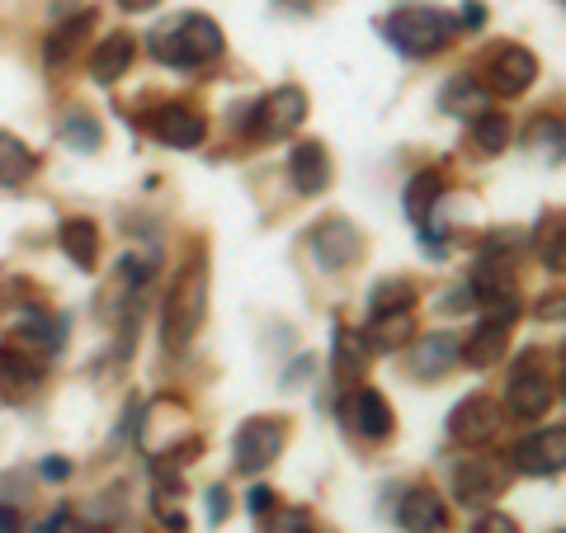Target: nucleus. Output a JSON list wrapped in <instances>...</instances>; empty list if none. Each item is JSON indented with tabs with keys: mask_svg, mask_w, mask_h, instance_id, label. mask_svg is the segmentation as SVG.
Returning <instances> with one entry per match:
<instances>
[{
	"mask_svg": "<svg viewBox=\"0 0 566 533\" xmlns=\"http://www.w3.org/2000/svg\"><path fill=\"white\" fill-rule=\"evenodd\" d=\"M57 345H62L57 331H52L43 316H29L24 331L6 335V341H0V387H6V397H24L29 387H39Z\"/></svg>",
	"mask_w": 566,
	"mask_h": 533,
	"instance_id": "f257e3e1",
	"label": "nucleus"
},
{
	"mask_svg": "<svg viewBox=\"0 0 566 533\" xmlns=\"http://www.w3.org/2000/svg\"><path fill=\"white\" fill-rule=\"evenodd\" d=\"M147 48L161 66H203L222 52V24L208 14H175L147 33Z\"/></svg>",
	"mask_w": 566,
	"mask_h": 533,
	"instance_id": "f03ea898",
	"label": "nucleus"
},
{
	"mask_svg": "<svg viewBox=\"0 0 566 533\" xmlns=\"http://www.w3.org/2000/svg\"><path fill=\"white\" fill-rule=\"evenodd\" d=\"M208 316V264L203 260H189L180 274H175L170 293H166V316H161V341L166 349H189V341L199 335Z\"/></svg>",
	"mask_w": 566,
	"mask_h": 533,
	"instance_id": "7ed1b4c3",
	"label": "nucleus"
},
{
	"mask_svg": "<svg viewBox=\"0 0 566 533\" xmlns=\"http://www.w3.org/2000/svg\"><path fill=\"white\" fill-rule=\"evenodd\" d=\"M453 33H458V20L434 6H401V10H392V20H387V39H392V48L406 52V58H430V52L449 48Z\"/></svg>",
	"mask_w": 566,
	"mask_h": 533,
	"instance_id": "20e7f679",
	"label": "nucleus"
},
{
	"mask_svg": "<svg viewBox=\"0 0 566 533\" xmlns=\"http://www.w3.org/2000/svg\"><path fill=\"white\" fill-rule=\"evenodd\" d=\"M553 378H547L543 368V354L538 349H524L515 368H510V387H505V411H515L520 420H538L547 416V406H553Z\"/></svg>",
	"mask_w": 566,
	"mask_h": 533,
	"instance_id": "39448f33",
	"label": "nucleus"
},
{
	"mask_svg": "<svg viewBox=\"0 0 566 533\" xmlns=\"http://www.w3.org/2000/svg\"><path fill=\"white\" fill-rule=\"evenodd\" d=\"M520 316V302H501V307H486L482 326H476L463 345H458V359H468L472 368H495L510 349V326Z\"/></svg>",
	"mask_w": 566,
	"mask_h": 533,
	"instance_id": "423d86ee",
	"label": "nucleus"
},
{
	"mask_svg": "<svg viewBox=\"0 0 566 533\" xmlns=\"http://www.w3.org/2000/svg\"><path fill=\"white\" fill-rule=\"evenodd\" d=\"M453 491L463 505H491L495 495L510 491V463L491 453H468L463 463L453 468Z\"/></svg>",
	"mask_w": 566,
	"mask_h": 533,
	"instance_id": "0eeeda50",
	"label": "nucleus"
},
{
	"mask_svg": "<svg viewBox=\"0 0 566 533\" xmlns=\"http://www.w3.org/2000/svg\"><path fill=\"white\" fill-rule=\"evenodd\" d=\"M501 425H505V406L472 393L449 411V439L463 443V449H482V443H491L501 435Z\"/></svg>",
	"mask_w": 566,
	"mask_h": 533,
	"instance_id": "6e6552de",
	"label": "nucleus"
},
{
	"mask_svg": "<svg viewBox=\"0 0 566 533\" xmlns=\"http://www.w3.org/2000/svg\"><path fill=\"white\" fill-rule=\"evenodd\" d=\"M283 439H289V425L274 420V416H251L237 430V443H232V453H237V468L241 472H264L274 463V458L283 453Z\"/></svg>",
	"mask_w": 566,
	"mask_h": 533,
	"instance_id": "1a4fd4ad",
	"label": "nucleus"
},
{
	"mask_svg": "<svg viewBox=\"0 0 566 533\" xmlns=\"http://www.w3.org/2000/svg\"><path fill=\"white\" fill-rule=\"evenodd\" d=\"M251 128L260 137H289L303 128V118H307V91L303 85H279L274 95H264L255 109H251Z\"/></svg>",
	"mask_w": 566,
	"mask_h": 533,
	"instance_id": "9d476101",
	"label": "nucleus"
},
{
	"mask_svg": "<svg viewBox=\"0 0 566 533\" xmlns=\"http://www.w3.org/2000/svg\"><path fill=\"white\" fill-rule=\"evenodd\" d=\"M510 468L524 477H557L566 472V425H553V430H538L515 443L510 453Z\"/></svg>",
	"mask_w": 566,
	"mask_h": 533,
	"instance_id": "9b49d317",
	"label": "nucleus"
},
{
	"mask_svg": "<svg viewBox=\"0 0 566 533\" xmlns=\"http://www.w3.org/2000/svg\"><path fill=\"white\" fill-rule=\"evenodd\" d=\"M534 81H538V58L528 48L505 43V48L491 52V62H486V91L491 95H510V100H515Z\"/></svg>",
	"mask_w": 566,
	"mask_h": 533,
	"instance_id": "f8f14e48",
	"label": "nucleus"
},
{
	"mask_svg": "<svg viewBox=\"0 0 566 533\" xmlns=\"http://www.w3.org/2000/svg\"><path fill=\"white\" fill-rule=\"evenodd\" d=\"M340 416L359 439H387L392 425H397L392 406H387V397L378 393V387H354V393L340 401Z\"/></svg>",
	"mask_w": 566,
	"mask_h": 533,
	"instance_id": "ddd939ff",
	"label": "nucleus"
},
{
	"mask_svg": "<svg viewBox=\"0 0 566 533\" xmlns=\"http://www.w3.org/2000/svg\"><path fill=\"white\" fill-rule=\"evenodd\" d=\"M359 251H364V241L345 218H326V222L312 227V255H316L322 270L340 274V270H349V264L359 260Z\"/></svg>",
	"mask_w": 566,
	"mask_h": 533,
	"instance_id": "4468645a",
	"label": "nucleus"
},
{
	"mask_svg": "<svg viewBox=\"0 0 566 533\" xmlns=\"http://www.w3.org/2000/svg\"><path fill=\"white\" fill-rule=\"evenodd\" d=\"M151 133L161 137L166 147L189 151V147H199V142L208 137V123H203V114L193 109V104H161V109L151 114Z\"/></svg>",
	"mask_w": 566,
	"mask_h": 533,
	"instance_id": "2eb2a0df",
	"label": "nucleus"
},
{
	"mask_svg": "<svg viewBox=\"0 0 566 533\" xmlns=\"http://www.w3.org/2000/svg\"><path fill=\"white\" fill-rule=\"evenodd\" d=\"M397 520H401L406 533H444L449 529V510L430 487H411L401 495V505H397Z\"/></svg>",
	"mask_w": 566,
	"mask_h": 533,
	"instance_id": "dca6fc26",
	"label": "nucleus"
},
{
	"mask_svg": "<svg viewBox=\"0 0 566 533\" xmlns=\"http://www.w3.org/2000/svg\"><path fill=\"white\" fill-rule=\"evenodd\" d=\"M289 175H293V189L312 199V194H322L331 185V151L322 142H297L289 156Z\"/></svg>",
	"mask_w": 566,
	"mask_h": 533,
	"instance_id": "f3484780",
	"label": "nucleus"
},
{
	"mask_svg": "<svg viewBox=\"0 0 566 533\" xmlns=\"http://www.w3.org/2000/svg\"><path fill=\"white\" fill-rule=\"evenodd\" d=\"M133 58H137V43H133V33H109V39H99L95 43V52H91V76L99 81V85H114L123 71L133 66Z\"/></svg>",
	"mask_w": 566,
	"mask_h": 533,
	"instance_id": "a211bd4d",
	"label": "nucleus"
},
{
	"mask_svg": "<svg viewBox=\"0 0 566 533\" xmlns=\"http://www.w3.org/2000/svg\"><path fill=\"white\" fill-rule=\"evenodd\" d=\"M33 175H39V156H33V147L24 137H14V133L0 128V185L20 189V185L33 180Z\"/></svg>",
	"mask_w": 566,
	"mask_h": 533,
	"instance_id": "6ab92c4d",
	"label": "nucleus"
},
{
	"mask_svg": "<svg viewBox=\"0 0 566 533\" xmlns=\"http://www.w3.org/2000/svg\"><path fill=\"white\" fill-rule=\"evenodd\" d=\"M524 147L534 151V156H543V161L562 166L566 161V118L562 114H538L524 128Z\"/></svg>",
	"mask_w": 566,
	"mask_h": 533,
	"instance_id": "aec40b11",
	"label": "nucleus"
},
{
	"mask_svg": "<svg viewBox=\"0 0 566 533\" xmlns=\"http://www.w3.org/2000/svg\"><path fill=\"white\" fill-rule=\"evenodd\" d=\"M458 364V335H424V341H416V354H411V368L416 378H439V373H449Z\"/></svg>",
	"mask_w": 566,
	"mask_h": 533,
	"instance_id": "412c9836",
	"label": "nucleus"
},
{
	"mask_svg": "<svg viewBox=\"0 0 566 533\" xmlns=\"http://www.w3.org/2000/svg\"><path fill=\"white\" fill-rule=\"evenodd\" d=\"M57 241H62V251L71 255L76 270H95V260H99V232H95L91 218H66Z\"/></svg>",
	"mask_w": 566,
	"mask_h": 533,
	"instance_id": "4be33fe9",
	"label": "nucleus"
},
{
	"mask_svg": "<svg viewBox=\"0 0 566 533\" xmlns=\"http://www.w3.org/2000/svg\"><path fill=\"white\" fill-rule=\"evenodd\" d=\"M368 368V335L340 326L335 331V383H354Z\"/></svg>",
	"mask_w": 566,
	"mask_h": 533,
	"instance_id": "5701e85b",
	"label": "nucleus"
},
{
	"mask_svg": "<svg viewBox=\"0 0 566 533\" xmlns=\"http://www.w3.org/2000/svg\"><path fill=\"white\" fill-rule=\"evenodd\" d=\"M439 109L453 114V118H476L482 109H491V104H486V85H476L472 76H453L444 91H439Z\"/></svg>",
	"mask_w": 566,
	"mask_h": 533,
	"instance_id": "b1692460",
	"label": "nucleus"
},
{
	"mask_svg": "<svg viewBox=\"0 0 566 533\" xmlns=\"http://www.w3.org/2000/svg\"><path fill=\"white\" fill-rule=\"evenodd\" d=\"M416 283L411 279H378L374 293H368V312L374 316H397V312H411L416 307Z\"/></svg>",
	"mask_w": 566,
	"mask_h": 533,
	"instance_id": "393cba45",
	"label": "nucleus"
},
{
	"mask_svg": "<svg viewBox=\"0 0 566 533\" xmlns=\"http://www.w3.org/2000/svg\"><path fill=\"white\" fill-rule=\"evenodd\" d=\"M439 194H444V180H439L434 170H420L411 185H406V218H411L416 227L430 222V212L439 203Z\"/></svg>",
	"mask_w": 566,
	"mask_h": 533,
	"instance_id": "a878e982",
	"label": "nucleus"
},
{
	"mask_svg": "<svg viewBox=\"0 0 566 533\" xmlns=\"http://www.w3.org/2000/svg\"><path fill=\"white\" fill-rule=\"evenodd\" d=\"M538 260L553 274H566V212H547L538 222Z\"/></svg>",
	"mask_w": 566,
	"mask_h": 533,
	"instance_id": "bb28decb",
	"label": "nucleus"
},
{
	"mask_svg": "<svg viewBox=\"0 0 566 533\" xmlns=\"http://www.w3.org/2000/svg\"><path fill=\"white\" fill-rule=\"evenodd\" d=\"M510 114H501V109H482L472 118V142L482 147L486 156H495V151H505L510 147Z\"/></svg>",
	"mask_w": 566,
	"mask_h": 533,
	"instance_id": "cd10ccee",
	"label": "nucleus"
},
{
	"mask_svg": "<svg viewBox=\"0 0 566 533\" xmlns=\"http://www.w3.org/2000/svg\"><path fill=\"white\" fill-rule=\"evenodd\" d=\"M364 335H368V345H378V349H397V345H406V335H411V312L374 316V326Z\"/></svg>",
	"mask_w": 566,
	"mask_h": 533,
	"instance_id": "c85d7f7f",
	"label": "nucleus"
},
{
	"mask_svg": "<svg viewBox=\"0 0 566 533\" xmlns=\"http://www.w3.org/2000/svg\"><path fill=\"white\" fill-rule=\"evenodd\" d=\"M264 533H316L312 514L303 505H289V510H274V514H260Z\"/></svg>",
	"mask_w": 566,
	"mask_h": 533,
	"instance_id": "c756f323",
	"label": "nucleus"
},
{
	"mask_svg": "<svg viewBox=\"0 0 566 533\" xmlns=\"http://www.w3.org/2000/svg\"><path fill=\"white\" fill-rule=\"evenodd\" d=\"M62 137H66L76 151H95V147H99V123H95L91 114H66Z\"/></svg>",
	"mask_w": 566,
	"mask_h": 533,
	"instance_id": "7c9ffc66",
	"label": "nucleus"
},
{
	"mask_svg": "<svg viewBox=\"0 0 566 533\" xmlns=\"http://www.w3.org/2000/svg\"><path fill=\"white\" fill-rule=\"evenodd\" d=\"M538 322H566V293H553V297H543L538 307H534Z\"/></svg>",
	"mask_w": 566,
	"mask_h": 533,
	"instance_id": "2f4dec72",
	"label": "nucleus"
},
{
	"mask_svg": "<svg viewBox=\"0 0 566 533\" xmlns=\"http://www.w3.org/2000/svg\"><path fill=\"white\" fill-rule=\"evenodd\" d=\"M472 533H520V524L510 520V514H482V520L472 524Z\"/></svg>",
	"mask_w": 566,
	"mask_h": 533,
	"instance_id": "473e14b6",
	"label": "nucleus"
},
{
	"mask_svg": "<svg viewBox=\"0 0 566 533\" xmlns=\"http://www.w3.org/2000/svg\"><path fill=\"white\" fill-rule=\"evenodd\" d=\"M227 510H232V505H227V491H222V487H212V491H208V524H222V520H227Z\"/></svg>",
	"mask_w": 566,
	"mask_h": 533,
	"instance_id": "72a5a7b5",
	"label": "nucleus"
},
{
	"mask_svg": "<svg viewBox=\"0 0 566 533\" xmlns=\"http://www.w3.org/2000/svg\"><path fill=\"white\" fill-rule=\"evenodd\" d=\"M270 510H274L270 487H255V491H251V514H270Z\"/></svg>",
	"mask_w": 566,
	"mask_h": 533,
	"instance_id": "f704fd0d",
	"label": "nucleus"
},
{
	"mask_svg": "<svg viewBox=\"0 0 566 533\" xmlns=\"http://www.w3.org/2000/svg\"><path fill=\"white\" fill-rule=\"evenodd\" d=\"M0 533H20V514L10 505H0Z\"/></svg>",
	"mask_w": 566,
	"mask_h": 533,
	"instance_id": "c9c22d12",
	"label": "nucleus"
},
{
	"mask_svg": "<svg viewBox=\"0 0 566 533\" xmlns=\"http://www.w3.org/2000/svg\"><path fill=\"white\" fill-rule=\"evenodd\" d=\"M463 24H468V29L486 24V10H482V6H472V0H468V6H463Z\"/></svg>",
	"mask_w": 566,
	"mask_h": 533,
	"instance_id": "e433bc0d",
	"label": "nucleus"
},
{
	"mask_svg": "<svg viewBox=\"0 0 566 533\" xmlns=\"http://www.w3.org/2000/svg\"><path fill=\"white\" fill-rule=\"evenodd\" d=\"M43 472H48V477H66L71 468L62 463V458H48V463H43Z\"/></svg>",
	"mask_w": 566,
	"mask_h": 533,
	"instance_id": "4c0bfd02",
	"label": "nucleus"
},
{
	"mask_svg": "<svg viewBox=\"0 0 566 533\" xmlns=\"http://www.w3.org/2000/svg\"><path fill=\"white\" fill-rule=\"evenodd\" d=\"M118 6L137 14V10H151V6H161V0H118Z\"/></svg>",
	"mask_w": 566,
	"mask_h": 533,
	"instance_id": "58836bf2",
	"label": "nucleus"
},
{
	"mask_svg": "<svg viewBox=\"0 0 566 533\" xmlns=\"http://www.w3.org/2000/svg\"><path fill=\"white\" fill-rule=\"evenodd\" d=\"M562 364H566V345H562Z\"/></svg>",
	"mask_w": 566,
	"mask_h": 533,
	"instance_id": "ea45409f",
	"label": "nucleus"
},
{
	"mask_svg": "<svg viewBox=\"0 0 566 533\" xmlns=\"http://www.w3.org/2000/svg\"><path fill=\"white\" fill-rule=\"evenodd\" d=\"M562 397H566V378H562Z\"/></svg>",
	"mask_w": 566,
	"mask_h": 533,
	"instance_id": "a19ab883",
	"label": "nucleus"
},
{
	"mask_svg": "<svg viewBox=\"0 0 566 533\" xmlns=\"http://www.w3.org/2000/svg\"><path fill=\"white\" fill-rule=\"evenodd\" d=\"M557 533H566V529H557Z\"/></svg>",
	"mask_w": 566,
	"mask_h": 533,
	"instance_id": "79ce46f5",
	"label": "nucleus"
}]
</instances>
